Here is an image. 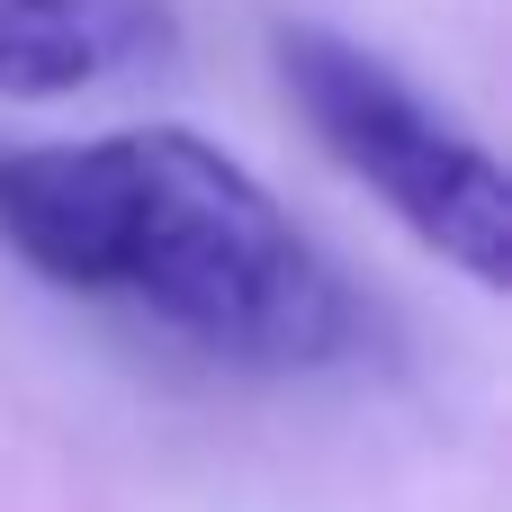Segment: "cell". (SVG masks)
Listing matches in <instances>:
<instances>
[{"label":"cell","instance_id":"6da1fadb","mask_svg":"<svg viewBox=\"0 0 512 512\" xmlns=\"http://www.w3.org/2000/svg\"><path fill=\"white\" fill-rule=\"evenodd\" d=\"M0 243L72 297L234 369H324L360 342V297L288 207L189 126L0 153Z\"/></svg>","mask_w":512,"mask_h":512},{"label":"cell","instance_id":"7a4b0ae2","mask_svg":"<svg viewBox=\"0 0 512 512\" xmlns=\"http://www.w3.org/2000/svg\"><path fill=\"white\" fill-rule=\"evenodd\" d=\"M270 54H279V90L315 126V144L423 252H441L477 288H504L512 279V180H504V162L459 117H441L387 54H369V45L333 36V27L279 18Z\"/></svg>","mask_w":512,"mask_h":512},{"label":"cell","instance_id":"3957f363","mask_svg":"<svg viewBox=\"0 0 512 512\" xmlns=\"http://www.w3.org/2000/svg\"><path fill=\"white\" fill-rule=\"evenodd\" d=\"M162 45V0H0V99H72Z\"/></svg>","mask_w":512,"mask_h":512}]
</instances>
